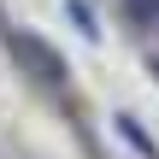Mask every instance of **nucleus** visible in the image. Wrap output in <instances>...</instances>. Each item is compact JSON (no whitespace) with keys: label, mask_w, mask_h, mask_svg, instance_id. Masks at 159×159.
<instances>
[{"label":"nucleus","mask_w":159,"mask_h":159,"mask_svg":"<svg viewBox=\"0 0 159 159\" xmlns=\"http://www.w3.org/2000/svg\"><path fill=\"white\" fill-rule=\"evenodd\" d=\"M12 53H18V65H24V77H35L47 94H59L65 89V59L41 41V35H30V30H18L12 35Z\"/></svg>","instance_id":"f257e3e1"},{"label":"nucleus","mask_w":159,"mask_h":159,"mask_svg":"<svg viewBox=\"0 0 159 159\" xmlns=\"http://www.w3.org/2000/svg\"><path fill=\"white\" fill-rule=\"evenodd\" d=\"M112 124H118V136H124V142H130V148H136L142 159H159V148H153V136L142 130V118H130V112H118Z\"/></svg>","instance_id":"f03ea898"},{"label":"nucleus","mask_w":159,"mask_h":159,"mask_svg":"<svg viewBox=\"0 0 159 159\" xmlns=\"http://www.w3.org/2000/svg\"><path fill=\"white\" fill-rule=\"evenodd\" d=\"M65 18H71V24H77V30H83V35H89V41H100V35H106V30H100V18H94V6H89V0H65Z\"/></svg>","instance_id":"7ed1b4c3"},{"label":"nucleus","mask_w":159,"mask_h":159,"mask_svg":"<svg viewBox=\"0 0 159 159\" xmlns=\"http://www.w3.org/2000/svg\"><path fill=\"white\" fill-rule=\"evenodd\" d=\"M124 12H130V18H153L159 0H124Z\"/></svg>","instance_id":"20e7f679"}]
</instances>
